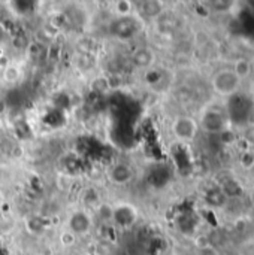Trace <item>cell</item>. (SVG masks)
I'll use <instances>...</instances> for the list:
<instances>
[{
	"mask_svg": "<svg viewBox=\"0 0 254 255\" xmlns=\"http://www.w3.org/2000/svg\"><path fill=\"white\" fill-rule=\"evenodd\" d=\"M202 127L210 131V133H219L225 127V120L223 115L217 111H208L204 114L202 118Z\"/></svg>",
	"mask_w": 254,
	"mask_h": 255,
	"instance_id": "ba28073f",
	"label": "cell"
},
{
	"mask_svg": "<svg viewBox=\"0 0 254 255\" xmlns=\"http://www.w3.org/2000/svg\"><path fill=\"white\" fill-rule=\"evenodd\" d=\"M139 10L142 12L144 16L147 18H154L162 12V3L160 1H142Z\"/></svg>",
	"mask_w": 254,
	"mask_h": 255,
	"instance_id": "30bf717a",
	"label": "cell"
},
{
	"mask_svg": "<svg viewBox=\"0 0 254 255\" xmlns=\"http://www.w3.org/2000/svg\"><path fill=\"white\" fill-rule=\"evenodd\" d=\"M60 241H61V244H63L64 247H70V245L75 242V235H72V233L69 232V233L63 235V236L60 238Z\"/></svg>",
	"mask_w": 254,
	"mask_h": 255,
	"instance_id": "8fae6325",
	"label": "cell"
},
{
	"mask_svg": "<svg viewBox=\"0 0 254 255\" xmlns=\"http://www.w3.org/2000/svg\"><path fill=\"white\" fill-rule=\"evenodd\" d=\"M172 131L180 140H192L198 133V124L189 117H180L172 124Z\"/></svg>",
	"mask_w": 254,
	"mask_h": 255,
	"instance_id": "277c9868",
	"label": "cell"
},
{
	"mask_svg": "<svg viewBox=\"0 0 254 255\" xmlns=\"http://www.w3.org/2000/svg\"><path fill=\"white\" fill-rule=\"evenodd\" d=\"M253 111V103L243 94H234L229 100V117L237 124H244L250 118Z\"/></svg>",
	"mask_w": 254,
	"mask_h": 255,
	"instance_id": "6da1fadb",
	"label": "cell"
},
{
	"mask_svg": "<svg viewBox=\"0 0 254 255\" xmlns=\"http://www.w3.org/2000/svg\"><path fill=\"white\" fill-rule=\"evenodd\" d=\"M69 226V232L75 236H81V235H87L91 230V218L85 211H75L67 221Z\"/></svg>",
	"mask_w": 254,
	"mask_h": 255,
	"instance_id": "5b68a950",
	"label": "cell"
},
{
	"mask_svg": "<svg viewBox=\"0 0 254 255\" xmlns=\"http://www.w3.org/2000/svg\"><path fill=\"white\" fill-rule=\"evenodd\" d=\"M132 61L138 69H150L154 63V52L150 48H139L133 54Z\"/></svg>",
	"mask_w": 254,
	"mask_h": 255,
	"instance_id": "9c48e42d",
	"label": "cell"
},
{
	"mask_svg": "<svg viewBox=\"0 0 254 255\" xmlns=\"http://www.w3.org/2000/svg\"><path fill=\"white\" fill-rule=\"evenodd\" d=\"M241 78L234 70H222L214 78V88L219 94L234 96L238 91Z\"/></svg>",
	"mask_w": 254,
	"mask_h": 255,
	"instance_id": "7a4b0ae2",
	"label": "cell"
},
{
	"mask_svg": "<svg viewBox=\"0 0 254 255\" xmlns=\"http://www.w3.org/2000/svg\"><path fill=\"white\" fill-rule=\"evenodd\" d=\"M135 176L133 169L126 163H117L109 170V179L115 185H127Z\"/></svg>",
	"mask_w": 254,
	"mask_h": 255,
	"instance_id": "52a82bcc",
	"label": "cell"
},
{
	"mask_svg": "<svg viewBox=\"0 0 254 255\" xmlns=\"http://www.w3.org/2000/svg\"><path fill=\"white\" fill-rule=\"evenodd\" d=\"M136 218H138V212L130 205H120V206L114 208L112 220L120 227H130V226H133L136 223Z\"/></svg>",
	"mask_w": 254,
	"mask_h": 255,
	"instance_id": "8992f818",
	"label": "cell"
},
{
	"mask_svg": "<svg viewBox=\"0 0 254 255\" xmlns=\"http://www.w3.org/2000/svg\"><path fill=\"white\" fill-rule=\"evenodd\" d=\"M139 30V22L130 15L120 16L111 24V33L120 39H129L135 36Z\"/></svg>",
	"mask_w": 254,
	"mask_h": 255,
	"instance_id": "3957f363",
	"label": "cell"
}]
</instances>
